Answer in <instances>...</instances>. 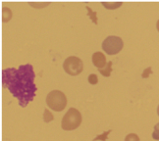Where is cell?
<instances>
[{
	"label": "cell",
	"instance_id": "cell-1",
	"mask_svg": "<svg viewBox=\"0 0 159 141\" xmlns=\"http://www.w3.org/2000/svg\"><path fill=\"white\" fill-rule=\"evenodd\" d=\"M3 83L10 92L19 100V105L26 107L34 97L36 87L34 83V73L32 65H23L18 69L3 70Z\"/></svg>",
	"mask_w": 159,
	"mask_h": 141
},
{
	"label": "cell",
	"instance_id": "cell-2",
	"mask_svg": "<svg viewBox=\"0 0 159 141\" xmlns=\"http://www.w3.org/2000/svg\"><path fill=\"white\" fill-rule=\"evenodd\" d=\"M82 122V115L76 108H70L61 122V127L64 130H73L80 126Z\"/></svg>",
	"mask_w": 159,
	"mask_h": 141
},
{
	"label": "cell",
	"instance_id": "cell-3",
	"mask_svg": "<svg viewBox=\"0 0 159 141\" xmlns=\"http://www.w3.org/2000/svg\"><path fill=\"white\" fill-rule=\"evenodd\" d=\"M46 104L53 111H63L67 105L66 95L60 90H52L46 96Z\"/></svg>",
	"mask_w": 159,
	"mask_h": 141
},
{
	"label": "cell",
	"instance_id": "cell-4",
	"mask_svg": "<svg viewBox=\"0 0 159 141\" xmlns=\"http://www.w3.org/2000/svg\"><path fill=\"white\" fill-rule=\"evenodd\" d=\"M123 48V40L119 36L109 35L102 42V49L108 55H114L120 52Z\"/></svg>",
	"mask_w": 159,
	"mask_h": 141
},
{
	"label": "cell",
	"instance_id": "cell-5",
	"mask_svg": "<svg viewBox=\"0 0 159 141\" xmlns=\"http://www.w3.org/2000/svg\"><path fill=\"white\" fill-rule=\"evenodd\" d=\"M63 69L67 73H69V75L77 76L79 73H81L84 69L83 61L79 57L70 56L65 59L63 63Z\"/></svg>",
	"mask_w": 159,
	"mask_h": 141
},
{
	"label": "cell",
	"instance_id": "cell-6",
	"mask_svg": "<svg viewBox=\"0 0 159 141\" xmlns=\"http://www.w3.org/2000/svg\"><path fill=\"white\" fill-rule=\"evenodd\" d=\"M91 61L93 64L96 67L97 69H102L106 66V57L102 52H94L91 56Z\"/></svg>",
	"mask_w": 159,
	"mask_h": 141
},
{
	"label": "cell",
	"instance_id": "cell-7",
	"mask_svg": "<svg viewBox=\"0 0 159 141\" xmlns=\"http://www.w3.org/2000/svg\"><path fill=\"white\" fill-rule=\"evenodd\" d=\"M98 72L103 77H109L110 75H111V72H112V61H109L104 68L98 69Z\"/></svg>",
	"mask_w": 159,
	"mask_h": 141
},
{
	"label": "cell",
	"instance_id": "cell-8",
	"mask_svg": "<svg viewBox=\"0 0 159 141\" xmlns=\"http://www.w3.org/2000/svg\"><path fill=\"white\" fill-rule=\"evenodd\" d=\"M12 18V11L8 7H3L2 8V21L3 22H8Z\"/></svg>",
	"mask_w": 159,
	"mask_h": 141
},
{
	"label": "cell",
	"instance_id": "cell-9",
	"mask_svg": "<svg viewBox=\"0 0 159 141\" xmlns=\"http://www.w3.org/2000/svg\"><path fill=\"white\" fill-rule=\"evenodd\" d=\"M85 8L88 9V16H89V19L93 21V23H94V24H97V17H96V12L95 11H93L91 10L89 6L87 5L85 6Z\"/></svg>",
	"mask_w": 159,
	"mask_h": 141
},
{
	"label": "cell",
	"instance_id": "cell-10",
	"mask_svg": "<svg viewBox=\"0 0 159 141\" xmlns=\"http://www.w3.org/2000/svg\"><path fill=\"white\" fill-rule=\"evenodd\" d=\"M102 5L104 6V7H106L107 9H116L120 7V6L122 5V2H102Z\"/></svg>",
	"mask_w": 159,
	"mask_h": 141
},
{
	"label": "cell",
	"instance_id": "cell-11",
	"mask_svg": "<svg viewBox=\"0 0 159 141\" xmlns=\"http://www.w3.org/2000/svg\"><path fill=\"white\" fill-rule=\"evenodd\" d=\"M111 132V130H109L107 131H104L102 134H98V135H96L93 141H97V140H101V141H106L107 140V137H108V134Z\"/></svg>",
	"mask_w": 159,
	"mask_h": 141
},
{
	"label": "cell",
	"instance_id": "cell-12",
	"mask_svg": "<svg viewBox=\"0 0 159 141\" xmlns=\"http://www.w3.org/2000/svg\"><path fill=\"white\" fill-rule=\"evenodd\" d=\"M54 120L53 115L51 114V112L48 109H44V113H43V121L45 122H49L51 121Z\"/></svg>",
	"mask_w": 159,
	"mask_h": 141
},
{
	"label": "cell",
	"instance_id": "cell-13",
	"mask_svg": "<svg viewBox=\"0 0 159 141\" xmlns=\"http://www.w3.org/2000/svg\"><path fill=\"white\" fill-rule=\"evenodd\" d=\"M125 141H139V137L136 133H130L125 137Z\"/></svg>",
	"mask_w": 159,
	"mask_h": 141
},
{
	"label": "cell",
	"instance_id": "cell-14",
	"mask_svg": "<svg viewBox=\"0 0 159 141\" xmlns=\"http://www.w3.org/2000/svg\"><path fill=\"white\" fill-rule=\"evenodd\" d=\"M89 82L90 84H96L98 82V77L95 75V73H90L89 76Z\"/></svg>",
	"mask_w": 159,
	"mask_h": 141
},
{
	"label": "cell",
	"instance_id": "cell-15",
	"mask_svg": "<svg viewBox=\"0 0 159 141\" xmlns=\"http://www.w3.org/2000/svg\"><path fill=\"white\" fill-rule=\"evenodd\" d=\"M152 138L155 140H159V122L154 126V130L153 133H152Z\"/></svg>",
	"mask_w": 159,
	"mask_h": 141
},
{
	"label": "cell",
	"instance_id": "cell-16",
	"mask_svg": "<svg viewBox=\"0 0 159 141\" xmlns=\"http://www.w3.org/2000/svg\"><path fill=\"white\" fill-rule=\"evenodd\" d=\"M149 73H151V68H150V67H148V69H145V70L143 71V78L148 77Z\"/></svg>",
	"mask_w": 159,
	"mask_h": 141
},
{
	"label": "cell",
	"instance_id": "cell-17",
	"mask_svg": "<svg viewBox=\"0 0 159 141\" xmlns=\"http://www.w3.org/2000/svg\"><path fill=\"white\" fill-rule=\"evenodd\" d=\"M30 5L35 6V7H40V6H45V5H48V2H46V3H36V4H34V3H33V2H30Z\"/></svg>",
	"mask_w": 159,
	"mask_h": 141
},
{
	"label": "cell",
	"instance_id": "cell-18",
	"mask_svg": "<svg viewBox=\"0 0 159 141\" xmlns=\"http://www.w3.org/2000/svg\"><path fill=\"white\" fill-rule=\"evenodd\" d=\"M156 28H157V30L159 32V20H158L157 23H156Z\"/></svg>",
	"mask_w": 159,
	"mask_h": 141
},
{
	"label": "cell",
	"instance_id": "cell-19",
	"mask_svg": "<svg viewBox=\"0 0 159 141\" xmlns=\"http://www.w3.org/2000/svg\"><path fill=\"white\" fill-rule=\"evenodd\" d=\"M157 114H158V116H159V105H158V107H157Z\"/></svg>",
	"mask_w": 159,
	"mask_h": 141
}]
</instances>
